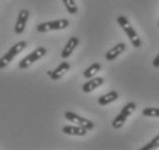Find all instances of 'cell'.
<instances>
[{
  "mask_svg": "<svg viewBox=\"0 0 159 150\" xmlns=\"http://www.w3.org/2000/svg\"><path fill=\"white\" fill-rule=\"evenodd\" d=\"M116 22L119 23V26L121 27V29H122L123 31L126 32V35L128 36L129 40L131 42V45H133L134 48H139V46L142 45V40H141L139 36L137 35L136 30L130 24V22H129V20H128L127 17L123 15L118 16Z\"/></svg>",
  "mask_w": 159,
  "mask_h": 150,
  "instance_id": "obj_1",
  "label": "cell"
},
{
  "mask_svg": "<svg viewBox=\"0 0 159 150\" xmlns=\"http://www.w3.org/2000/svg\"><path fill=\"white\" fill-rule=\"evenodd\" d=\"M25 48H27V42L25 40H20L16 44H14L12 48L0 58V69H4L5 67H7L16 55L19 54L20 52L23 51Z\"/></svg>",
  "mask_w": 159,
  "mask_h": 150,
  "instance_id": "obj_2",
  "label": "cell"
},
{
  "mask_svg": "<svg viewBox=\"0 0 159 150\" xmlns=\"http://www.w3.org/2000/svg\"><path fill=\"white\" fill-rule=\"evenodd\" d=\"M136 106H137V105H136L135 102L127 103V104L122 107V110L120 111L119 115L113 119V121H112V127L116 128V129L121 128V127L125 125V123H126V120H127L128 117L136 110Z\"/></svg>",
  "mask_w": 159,
  "mask_h": 150,
  "instance_id": "obj_3",
  "label": "cell"
},
{
  "mask_svg": "<svg viewBox=\"0 0 159 150\" xmlns=\"http://www.w3.org/2000/svg\"><path fill=\"white\" fill-rule=\"evenodd\" d=\"M69 26V21L67 19H60V20L48 21V22H43L37 26L36 30L38 32H48L52 30H62Z\"/></svg>",
  "mask_w": 159,
  "mask_h": 150,
  "instance_id": "obj_4",
  "label": "cell"
},
{
  "mask_svg": "<svg viewBox=\"0 0 159 150\" xmlns=\"http://www.w3.org/2000/svg\"><path fill=\"white\" fill-rule=\"evenodd\" d=\"M46 49L44 48V46H39V48H37L36 50H34V51L28 54L27 57H24L23 59L21 60L20 63H19V67L21 69H25V68L30 67L32 63H36L37 60L42 59L44 55L46 54Z\"/></svg>",
  "mask_w": 159,
  "mask_h": 150,
  "instance_id": "obj_5",
  "label": "cell"
},
{
  "mask_svg": "<svg viewBox=\"0 0 159 150\" xmlns=\"http://www.w3.org/2000/svg\"><path fill=\"white\" fill-rule=\"evenodd\" d=\"M65 118L67 119L68 121H70L73 124H76L79 126H82L84 128H87L88 130H91L95 128V124L92 123L91 120H89L87 118H83L81 115H76L75 112H72V111H67L65 112Z\"/></svg>",
  "mask_w": 159,
  "mask_h": 150,
  "instance_id": "obj_6",
  "label": "cell"
},
{
  "mask_svg": "<svg viewBox=\"0 0 159 150\" xmlns=\"http://www.w3.org/2000/svg\"><path fill=\"white\" fill-rule=\"evenodd\" d=\"M29 19V11L28 9H21L17 16V20H16L15 28H14V32L16 35H21L25 29L27 22Z\"/></svg>",
  "mask_w": 159,
  "mask_h": 150,
  "instance_id": "obj_7",
  "label": "cell"
},
{
  "mask_svg": "<svg viewBox=\"0 0 159 150\" xmlns=\"http://www.w3.org/2000/svg\"><path fill=\"white\" fill-rule=\"evenodd\" d=\"M69 68H70L69 63H67V61H62L54 71L48 72V75L51 77V80H53V81H58V80L61 79V77L69 71Z\"/></svg>",
  "mask_w": 159,
  "mask_h": 150,
  "instance_id": "obj_8",
  "label": "cell"
},
{
  "mask_svg": "<svg viewBox=\"0 0 159 150\" xmlns=\"http://www.w3.org/2000/svg\"><path fill=\"white\" fill-rule=\"evenodd\" d=\"M79 42H80V40L76 37V36L70 37V38L68 40L67 44L65 45L62 52H61V58H62V59H67L68 57H70V54L73 53V51H74L76 46L79 45Z\"/></svg>",
  "mask_w": 159,
  "mask_h": 150,
  "instance_id": "obj_9",
  "label": "cell"
},
{
  "mask_svg": "<svg viewBox=\"0 0 159 150\" xmlns=\"http://www.w3.org/2000/svg\"><path fill=\"white\" fill-rule=\"evenodd\" d=\"M125 50H126V44L118 43L116 46H113L110 51H107V53L105 54V58H106L107 61H113V60L116 59Z\"/></svg>",
  "mask_w": 159,
  "mask_h": 150,
  "instance_id": "obj_10",
  "label": "cell"
},
{
  "mask_svg": "<svg viewBox=\"0 0 159 150\" xmlns=\"http://www.w3.org/2000/svg\"><path fill=\"white\" fill-rule=\"evenodd\" d=\"M103 83H104L103 77H91L90 81H87V82L82 86V90H83V92H87V94L88 92H91V91H93L95 89L99 88Z\"/></svg>",
  "mask_w": 159,
  "mask_h": 150,
  "instance_id": "obj_11",
  "label": "cell"
},
{
  "mask_svg": "<svg viewBox=\"0 0 159 150\" xmlns=\"http://www.w3.org/2000/svg\"><path fill=\"white\" fill-rule=\"evenodd\" d=\"M62 132L67 135H73V136H84L88 133V129L82 126H64Z\"/></svg>",
  "mask_w": 159,
  "mask_h": 150,
  "instance_id": "obj_12",
  "label": "cell"
},
{
  "mask_svg": "<svg viewBox=\"0 0 159 150\" xmlns=\"http://www.w3.org/2000/svg\"><path fill=\"white\" fill-rule=\"evenodd\" d=\"M118 98H119L118 91L112 90V91H110V92H107V94H105V95L100 96L99 98H98V104L102 105V106H105V105H108V104H111V103L116 102Z\"/></svg>",
  "mask_w": 159,
  "mask_h": 150,
  "instance_id": "obj_13",
  "label": "cell"
},
{
  "mask_svg": "<svg viewBox=\"0 0 159 150\" xmlns=\"http://www.w3.org/2000/svg\"><path fill=\"white\" fill-rule=\"evenodd\" d=\"M100 69H102V65H100L99 63H93L91 66H89V67L83 72V76L85 79H91V77H93Z\"/></svg>",
  "mask_w": 159,
  "mask_h": 150,
  "instance_id": "obj_14",
  "label": "cell"
},
{
  "mask_svg": "<svg viewBox=\"0 0 159 150\" xmlns=\"http://www.w3.org/2000/svg\"><path fill=\"white\" fill-rule=\"evenodd\" d=\"M62 2H64L65 7H66V9H67V12L69 13V14L74 15V14L77 13L79 8L76 6L75 0H62Z\"/></svg>",
  "mask_w": 159,
  "mask_h": 150,
  "instance_id": "obj_15",
  "label": "cell"
},
{
  "mask_svg": "<svg viewBox=\"0 0 159 150\" xmlns=\"http://www.w3.org/2000/svg\"><path fill=\"white\" fill-rule=\"evenodd\" d=\"M142 115L149 118H159V107H145Z\"/></svg>",
  "mask_w": 159,
  "mask_h": 150,
  "instance_id": "obj_16",
  "label": "cell"
},
{
  "mask_svg": "<svg viewBox=\"0 0 159 150\" xmlns=\"http://www.w3.org/2000/svg\"><path fill=\"white\" fill-rule=\"evenodd\" d=\"M159 148V134L157 136L152 138L149 143H147L144 147L141 148V150H153V149H158Z\"/></svg>",
  "mask_w": 159,
  "mask_h": 150,
  "instance_id": "obj_17",
  "label": "cell"
},
{
  "mask_svg": "<svg viewBox=\"0 0 159 150\" xmlns=\"http://www.w3.org/2000/svg\"><path fill=\"white\" fill-rule=\"evenodd\" d=\"M152 65H153V67L159 68V53L156 55V58L153 59V63H152Z\"/></svg>",
  "mask_w": 159,
  "mask_h": 150,
  "instance_id": "obj_18",
  "label": "cell"
},
{
  "mask_svg": "<svg viewBox=\"0 0 159 150\" xmlns=\"http://www.w3.org/2000/svg\"><path fill=\"white\" fill-rule=\"evenodd\" d=\"M158 27H159V21H158Z\"/></svg>",
  "mask_w": 159,
  "mask_h": 150,
  "instance_id": "obj_19",
  "label": "cell"
}]
</instances>
